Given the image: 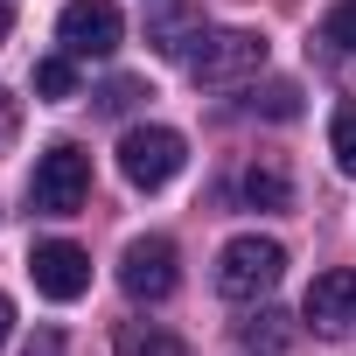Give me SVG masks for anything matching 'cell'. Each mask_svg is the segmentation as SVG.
<instances>
[{
	"instance_id": "cell-14",
	"label": "cell",
	"mask_w": 356,
	"mask_h": 356,
	"mask_svg": "<svg viewBox=\"0 0 356 356\" xmlns=\"http://www.w3.org/2000/svg\"><path fill=\"white\" fill-rule=\"evenodd\" d=\"M245 349L252 356H286V314H259L245 328Z\"/></svg>"
},
{
	"instance_id": "cell-18",
	"label": "cell",
	"mask_w": 356,
	"mask_h": 356,
	"mask_svg": "<svg viewBox=\"0 0 356 356\" xmlns=\"http://www.w3.org/2000/svg\"><path fill=\"white\" fill-rule=\"evenodd\" d=\"M15 133H22V98H15L8 84H0V147H8Z\"/></svg>"
},
{
	"instance_id": "cell-2",
	"label": "cell",
	"mask_w": 356,
	"mask_h": 356,
	"mask_svg": "<svg viewBox=\"0 0 356 356\" xmlns=\"http://www.w3.org/2000/svg\"><path fill=\"white\" fill-rule=\"evenodd\" d=\"M280 273H286V245H280V238L245 231V238H231V245L217 252V293H224V300H266V293L280 286Z\"/></svg>"
},
{
	"instance_id": "cell-21",
	"label": "cell",
	"mask_w": 356,
	"mask_h": 356,
	"mask_svg": "<svg viewBox=\"0 0 356 356\" xmlns=\"http://www.w3.org/2000/svg\"><path fill=\"white\" fill-rule=\"evenodd\" d=\"M8 29H15V15H8V0H0V42H8Z\"/></svg>"
},
{
	"instance_id": "cell-19",
	"label": "cell",
	"mask_w": 356,
	"mask_h": 356,
	"mask_svg": "<svg viewBox=\"0 0 356 356\" xmlns=\"http://www.w3.org/2000/svg\"><path fill=\"white\" fill-rule=\"evenodd\" d=\"M29 356H63V335H56V328H42V335L29 342Z\"/></svg>"
},
{
	"instance_id": "cell-20",
	"label": "cell",
	"mask_w": 356,
	"mask_h": 356,
	"mask_svg": "<svg viewBox=\"0 0 356 356\" xmlns=\"http://www.w3.org/2000/svg\"><path fill=\"white\" fill-rule=\"evenodd\" d=\"M8 335H15V300L0 293V342H8Z\"/></svg>"
},
{
	"instance_id": "cell-11",
	"label": "cell",
	"mask_w": 356,
	"mask_h": 356,
	"mask_svg": "<svg viewBox=\"0 0 356 356\" xmlns=\"http://www.w3.org/2000/svg\"><path fill=\"white\" fill-rule=\"evenodd\" d=\"M252 112H266V119H300V84H286V77L259 84V91H252Z\"/></svg>"
},
{
	"instance_id": "cell-3",
	"label": "cell",
	"mask_w": 356,
	"mask_h": 356,
	"mask_svg": "<svg viewBox=\"0 0 356 356\" xmlns=\"http://www.w3.org/2000/svg\"><path fill=\"white\" fill-rule=\"evenodd\" d=\"M84 196H91V154L70 147V140H56V147L35 161V175H29V203H35L42 217H77Z\"/></svg>"
},
{
	"instance_id": "cell-4",
	"label": "cell",
	"mask_w": 356,
	"mask_h": 356,
	"mask_svg": "<svg viewBox=\"0 0 356 356\" xmlns=\"http://www.w3.org/2000/svg\"><path fill=\"white\" fill-rule=\"evenodd\" d=\"M182 161H189V140L175 133V126H133L126 140H119V175L133 189H168L175 175H182Z\"/></svg>"
},
{
	"instance_id": "cell-9",
	"label": "cell",
	"mask_w": 356,
	"mask_h": 356,
	"mask_svg": "<svg viewBox=\"0 0 356 356\" xmlns=\"http://www.w3.org/2000/svg\"><path fill=\"white\" fill-rule=\"evenodd\" d=\"M238 189H245L252 210H286V203H293V182H286V168H280V161H252Z\"/></svg>"
},
{
	"instance_id": "cell-16",
	"label": "cell",
	"mask_w": 356,
	"mask_h": 356,
	"mask_svg": "<svg viewBox=\"0 0 356 356\" xmlns=\"http://www.w3.org/2000/svg\"><path fill=\"white\" fill-rule=\"evenodd\" d=\"M35 91H42V98H70V91H77L70 56H42V63H35Z\"/></svg>"
},
{
	"instance_id": "cell-15",
	"label": "cell",
	"mask_w": 356,
	"mask_h": 356,
	"mask_svg": "<svg viewBox=\"0 0 356 356\" xmlns=\"http://www.w3.org/2000/svg\"><path fill=\"white\" fill-rule=\"evenodd\" d=\"M321 42L328 49H356V0H335V8L321 15Z\"/></svg>"
},
{
	"instance_id": "cell-6",
	"label": "cell",
	"mask_w": 356,
	"mask_h": 356,
	"mask_svg": "<svg viewBox=\"0 0 356 356\" xmlns=\"http://www.w3.org/2000/svg\"><path fill=\"white\" fill-rule=\"evenodd\" d=\"M126 35V15L112 8V0H70V8L56 15V42L63 56H112Z\"/></svg>"
},
{
	"instance_id": "cell-7",
	"label": "cell",
	"mask_w": 356,
	"mask_h": 356,
	"mask_svg": "<svg viewBox=\"0 0 356 356\" xmlns=\"http://www.w3.org/2000/svg\"><path fill=\"white\" fill-rule=\"evenodd\" d=\"M29 280H35L42 300H77L91 286V252L70 245V238H49V245L29 252Z\"/></svg>"
},
{
	"instance_id": "cell-5",
	"label": "cell",
	"mask_w": 356,
	"mask_h": 356,
	"mask_svg": "<svg viewBox=\"0 0 356 356\" xmlns=\"http://www.w3.org/2000/svg\"><path fill=\"white\" fill-rule=\"evenodd\" d=\"M119 286L133 300H168L182 286V252H175V238H133L119 252Z\"/></svg>"
},
{
	"instance_id": "cell-13",
	"label": "cell",
	"mask_w": 356,
	"mask_h": 356,
	"mask_svg": "<svg viewBox=\"0 0 356 356\" xmlns=\"http://www.w3.org/2000/svg\"><path fill=\"white\" fill-rule=\"evenodd\" d=\"M328 147H335V168L356 175V105H335V119H328Z\"/></svg>"
},
{
	"instance_id": "cell-1",
	"label": "cell",
	"mask_w": 356,
	"mask_h": 356,
	"mask_svg": "<svg viewBox=\"0 0 356 356\" xmlns=\"http://www.w3.org/2000/svg\"><path fill=\"white\" fill-rule=\"evenodd\" d=\"M182 63L196 84H245L266 70V35L259 29H210L182 49Z\"/></svg>"
},
{
	"instance_id": "cell-8",
	"label": "cell",
	"mask_w": 356,
	"mask_h": 356,
	"mask_svg": "<svg viewBox=\"0 0 356 356\" xmlns=\"http://www.w3.org/2000/svg\"><path fill=\"white\" fill-rule=\"evenodd\" d=\"M300 314L314 321V335H335V342H349V335H356V266L314 273V286H307Z\"/></svg>"
},
{
	"instance_id": "cell-10",
	"label": "cell",
	"mask_w": 356,
	"mask_h": 356,
	"mask_svg": "<svg viewBox=\"0 0 356 356\" xmlns=\"http://www.w3.org/2000/svg\"><path fill=\"white\" fill-rule=\"evenodd\" d=\"M112 349H119V356H189L182 342H175V335H168V328H147V321H126Z\"/></svg>"
},
{
	"instance_id": "cell-17",
	"label": "cell",
	"mask_w": 356,
	"mask_h": 356,
	"mask_svg": "<svg viewBox=\"0 0 356 356\" xmlns=\"http://www.w3.org/2000/svg\"><path fill=\"white\" fill-rule=\"evenodd\" d=\"M140 91H147V84H140V77H112V84H105V91H98V105H105V112H126V105H133V98H140Z\"/></svg>"
},
{
	"instance_id": "cell-12",
	"label": "cell",
	"mask_w": 356,
	"mask_h": 356,
	"mask_svg": "<svg viewBox=\"0 0 356 356\" xmlns=\"http://www.w3.org/2000/svg\"><path fill=\"white\" fill-rule=\"evenodd\" d=\"M189 22H203V8H196V0H182V8H168L161 22H154V49H168V56H182L189 42H182V29Z\"/></svg>"
}]
</instances>
